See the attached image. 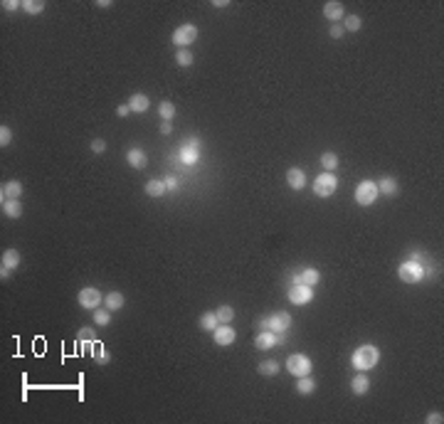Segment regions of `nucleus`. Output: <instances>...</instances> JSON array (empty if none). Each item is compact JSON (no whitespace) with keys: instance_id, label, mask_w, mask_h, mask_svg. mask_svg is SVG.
I'll use <instances>...</instances> for the list:
<instances>
[{"instance_id":"1","label":"nucleus","mask_w":444,"mask_h":424,"mask_svg":"<svg viewBox=\"0 0 444 424\" xmlns=\"http://www.w3.org/2000/svg\"><path fill=\"white\" fill-rule=\"evenodd\" d=\"M351 363H353L356 370H370L380 363V350L375 345H361L358 350H353Z\"/></svg>"},{"instance_id":"2","label":"nucleus","mask_w":444,"mask_h":424,"mask_svg":"<svg viewBox=\"0 0 444 424\" xmlns=\"http://www.w3.org/2000/svg\"><path fill=\"white\" fill-rule=\"evenodd\" d=\"M286 370H289L294 378L311 375V358H309V355H301V353H294V355L286 358Z\"/></svg>"},{"instance_id":"3","label":"nucleus","mask_w":444,"mask_h":424,"mask_svg":"<svg viewBox=\"0 0 444 424\" xmlns=\"http://www.w3.org/2000/svg\"><path fill=\"white\" fill-rule=\"evenodd\" d=\"M378 183H373V180H363V183H358V188H356V203L361 205V208H368V205H373L375 200H378Z\"/></svg>"},{"instance_id":"4","label":"nucleus","mask_w":444,"mask_h":424,"mask_svg":"<svg viewBox=\"0 0 444 424\" xmlns=\"http://www.w3.org/2000/svg\"><path fill=\"white\" fill-rule=\"evenodd\" d=\"M264 331H272V333H282L286 331L289 326H291V316L286 313V311H279V313H272L269 318H262V323H259Z\"/></svg>"},{"instance_id":"5","label":"nucleus","mask_w":444,"mask_h":424,"mask_svg":"<svg viewBox=\"0 0 444 424\" xmlns=\"http://www.w3.org/2000/svg\"><path fill=\"white\" fill-rule=\"evenodd\" d=\"M336 188H338V178L331 175V173H321V175L314 180V193H316L319 198H331V195L336 193Z\"/></svg>"},{"instance_id":"6","label":"nucleus","mask_w":444,"mask_h":424,"mask_svg":"<svg viewBox=\"0 0 444 424\" xmlns=\"http://www.w3.org/2000/svg\"><path fill=\"white\" fill-rule=\"evenodd\" d=\"M398 276L403 279L405 284H417V281H422L425 269L420 266V261H405V264H400V269H398Z\"/></svg>"},{"instance_id":"7","label":"nucleus","mask_w":444,"mask_h":424,"mask_svg":"<svg viewBox=\"0 0 444 424\" xmlns=\"http://www.w3.org/2000/svg\"><path fill=\"white\" fill-rule=\"evenodd\" d=\"M195 40H198V27L190 25V22H185V25H180V27L173 30V42L178 44V49H180V47H188V44L195 42Z\"/></svg>"},{"instance_id":"8","label":"nucleus","mask_w":444,"mask_h":424,"mask_svg":"<svg viewBox=\"0 0 444 424\" xmlns=\"http://www.w3.org/2000/svg\"><path fill=\"white\" fill-rule=\"evenodd\" d=\"M77 301H79L81 308H99L104 298H101V291H99V289L86 286V289H81L79 294H77Z\"/></svg>"},{"instance_id":"9","label":"nucleus","mask_w":444,"mask_h":424,"mask_svg":"<svg viewBox=\"0 0 444 424\" xmlns=\"http://www.w3.org/2000/svg\"><path fill=\"white\" fill-rule=\"evenodd\" d=\"M311 298H314V291H311V286H306V284H294V286L289 289V301L296 303V306H304V303H309Z\"/></svg>"},{"instance_id":"10","label":"nucleus","mask_w":444,"mask_h":424,"mask_svg":"<svg viewBox=\"0 0 444 424\" xmlns=\"http://www.w3.org/2000/svg\"><path fill=\"white\" fill-rule=\"evenodd\" d=\"M17 264H20V254H17V249H5V252H2V261H0V276H2V279H7V276H10V271H12Z\"/></svg>"},{"instance_id":"11","label":"nucleus","mask_w":444,"mask_h":424,"mask_svg":"<svg viewBox=\"0 0 444 424\" xmlns=\"http://www.w3.org/2000/svg\"><path fill=\"white\" fill-rule=\"evenodd\" d=\"M237 338V333H235V328H230L227 323H220L215 331H212V340L217 343V345H232Z\"/></svg>"},{"instance_id":"12","label":"nucleus","mask_w":444,"mask_h":424,"mask_svg":"<svg viewBox=\"0 0 444 424\" xmlns=\"http://www.w3.org/2000/svg\"><path fill=\"white\" fill-rule=\"evenodd\" d=\"M126 161H128V166L136 170H143L148 166V156L141 151V148H131L128 153H126Z\"/></svg>"},{"instance_id":"13","label":"nucleus","mask_w":444,"mask_h":424,"mask_svg":"<svg viewBox=\"0 0 444 424\" xmlns=\"http://www.w3.org/2000/svg\"><path fill=\"white\" fill-rule=\"evenodd\" d=\"M0 193H2V198H5V200H20V195H22V183H20V180L2 183Z\"/></svg>"},{"instance_id":"14","label":"nucleus","mask_w":444,"mask_h":424,"mask_svg":"<svg viewBox=\"0 0 444 424\" xmlns=\"http://www.w3.org/2000/svg\"><path fill=\"white\" fill-rule=\"evenodd\" d=\"M286 183H289L291 190H301V188L306 185V175H304V170L301 168H289L286 170Z\"/></svg>"},{"instance_id":"15","label":"nucleus","mask_w":444,"mask_h":424,"mask_svg":"<svg viewBox=\"0 0 444 424\" xmlns=\"http://www.w3.org/2000/svg\"><path fill=\"white\" fill-rule=\"evenodd\" d=\"M323 15H326L331 22H338L341 17H346V10H343V5H341V2L331 0V2H326V5H323Z\"/></svg>"},{"instance_id":"16","label":"nucleus","mask_w":444,"mask_h":424,"mask_svg":"<svg viewBox=\"0 0 444 424\" xmlns=\"http://www.w3.org/2000/svg\"><path fill=\"white\" fill-rule=\"evenodd\" d=\"M277 343H279V336L272 333V331H262V333L254 338V345H257L259 350H269V348H274Z\"/></svg>"},{"instance_id":"17","label":"nucleus","mask_w":444,"mask_h":424,"mask_svg":"<svg viewBox=\"0 0 444 424\" xmlns=\"http://www.w3.org/2000/svg\"><path fill=\"white\" fill-rule=\"evenodd\" d=\"M148 106H151V101H148V96H146V94H133V96L128 99V109H131V111H136V114L148 111Z\"/></svg>"},{"instance_id":"18","label":"nucleus","mask_w":444,"mask_h":424,"mask_svg":"<svg viewBox=\"0 0 444 424\" xmlns=\"http://www.w3.org/2000/svg\"><path fill=\"white\" fill-rule=\"evenodd\" d=\"M378 193H383V195H388V198H395V195L400 193V185H398L395 178H383L380 185H378Z\"/></svg>"},{"instance_id":"19","label":"nucleus","mask_w":444,"mask_h":424,"mask_svg":"<svg viewBox=\"0 0 444 424\" xmlns=\"http://www.w3.org/2000/svg\"><path fill=\"white\" fill-rule=\"evenodd\" d=\"M2 212H5V217L17 219V217L22 214V203H20V200H5V198H2Z\"/></svg>"},{"instance_id":"20","label":"nucleus","mask_w":444,"mask_h":424,"mask_svg":"<svg viewBox=\"0 0 444 424\" xmlns=\"http://www.w3.org/2000/svg\"><path fill=\"white\" fill-rule=\"evenodd\" d=\"M299 281L306 284V286H316V284L321 281V271H316V269H304V271L299 274Z\"/></svg>"},{"instance_id":"21","label":"nucleus","mask_w":444,"mask_h":424,"mask_svg":"<svg viewBox=\"0 0 444 424\" xmlns=\"http://www.w3.org/2000/svg\"><path fill=\"white\" fill-rule=\"evenodd\" d=\"M351 390H353V395H365V392L370 390V380L361 373V375H356V378L351 380Z\"/></svg>"},{"instance_id":"22","label":"nucleus","mask_w":444,"mask_h":424,"mask_svg":"<svg viewBox=\"0 0 444 424\" xmlns=\"http://www.w3.org/2000/svg\"><path fill=\"white\" fill-rule=\"evenodd\" d=\"M168 193V188H165V183L163 180H148L146 183V195H151V198H161Z\"/></svg>"},{"instance_id":"23","label":"nucleus","mask_w":444,"mask_h":424,"mask_svg":"<svg viewBox=\"0 0 444 424\" xmlns=\"http://www.w3.org/2000/svg\"><path fill=\"white\" fill-rule=\"evenodd\" d=\"M104 306H106V311H119V308H123V294H119V291L106 294V298H104Z\"/></svg>"},{"instance_id":"24","label":"nucleus","mask_w":444,"mask_h":424,"mask_svg":"<svg viewBox=\"0 0 444 424\" xmlns=\"http://www.w3.org/2000/svg\"><path fill=\"white\" fill-rule=\"evenodd\" d=\"M314 390H316V382L311 380L309 375L299 378V382H296V392H299V395H304V397H306V395H311Z\"/></svg>"},{"instance_id":"25","label":"nucleus","mask_w":444,"mask_h":424,"mask_svg":"<svg viewBox=\"0 0 444 424\" xmlns=\"http://www.w3.org/2000/svg\"><path fill=\"white\" fill-rule=\"evenodd\" d=\"M279 370H282V368H279V363H277V360H264V363L259 365V373H262L264 378H274Z\"/></svg>"},{"instance_id":"26","label":"nucleus","mask_w":444,"mask_h":424,"mask_svg":"<svg viewBox=\"0 0 444 424\" xmlns=\"http://www.w3.org/2000/svg\"><path fill=\"white\" fill-rule=\"evenodd\" d=\"M217 326H220V321H217L215 311H212V313H205V316L200 318V328H202V331H210V333H212Z\"/></svg>"},{"instance_id":"27","label":"nucleus","mask_w":444,"mask_h":424,"mask_svg":"<svg viewBox=\"0 0 444 424\" xmlns=\"http://www.w3.org/2000/svg\"><path fill=\"white\" fill-rule=\"evenodd\" d=\"M361 27H363L361 15H346V25H343V30H348V32H358Z\"/></svg>"},{"instance_id":"28","label":"nucleus","mask_w":444,"mask_h":424,"mask_svg":"<svg viewBox=\"0 0 444 424\" xmlns=\"http://www.w3.org/2000/svg\"><path fill=\"white\" fill-rule=\"evenodd\" d=\"M175 62H178L180 67H190V64H193V52L185 49V47H180V49L175 52Z\"/></svg>"},{"instance_id":"29","label":"nucleus","mask_w":444,"mask_h":424,"mask_svg":"<svg viewBox=\"0 0 444 424\" xmlns=\"http://www.w3.org/2000/svg\"><path fill=\"white\" fill-rule=\"evenodd\" d=\"M215 316H217L220 323H230V321L235 318V311H232V306H220V308L215 311Z\"/></svg>"},{"instance_id":"30","label":"nucleus","mask_w":444,"mask_h":424,"mask_svg":"<svg viewBox=\"0 0 444 424\" xmlns=\"http://www.w3.org/2000/svg\"><path fill=\"white\" fill-rule=\"evenodd\" d=\"M22 10H25L27 15H37V12L44 10V2H42V0H25V2H22Z\"/></svg>"},{"instance_id":"31","label":"nucleus","mask_w":444,"mask_h":424,"mask_svg":"<svg viewBox=\"0 0 444 424\" xmlns=\"http://www.w3.org/2000/svg\"><path fill=\"white\" fill-rule=\"evenodd\" d=\"M321 166L328 170V173H333V170L338 168V156H336V153H323V156H321Z\"/></svg>"},{"instance_id":"32","label":"nucleus","mask_w":444,"mask_h":424,"mask_svg":"<svg viewBox=\"0 0 444 424\" xmlns=\"http://www.w3.org/2000/svg\"><path fill=\"white\" fill-rule=\"evenodd\" d=\"M158 114L163 116V121H170V119L175 116V106H173V101H161V106H158Z\"/></svg>"},{"instance_id":"33","label":"nucleus","mask_w":444,"mask_h":424,"mask_svg":"<svg viewBox=\"0 0 444 424\" xmlns=\"http://www.w3.org/2000/svg\"><path fill=\"white\" fill-rule=\"evenodd\" d=\"M91 353H94L96 363H104V365H106V363L111 360V355H109V353H106V350H104L101 345H94V350H91Z\"/></svg>"},{"instance_id":"34","label":"nucleus","mask_w":444,"mask_h":424,"mask_svg":"<svg viewBox=\"0 0 444 424\" xmlns=\"http://www.w3.org/2000/svg\"><path fill=\"white\" fill-rule=\"evenodd\" d=\"M198 158H200V156H198L195 148H183V161H185V163H198Z\"/></svg>"},{"instance_id":"35","label":"nucleus","mask_w":444,"mask_h":424,"mask_svg":"<svg viewBox=\"0 0 444 424\" xmlns=\"http://www.w3.org/2000/svg\"><path fill=\"white\" fill-rule=\"evenodd\" d=\"M94 321H96V326H109L111 316L106 311H94Z\"/></svg>"},{"instance_id":"36","label":"nucleus","mask_w":444,"mask_h":424,"mask_svg":"<svg viewBox=\"0 0 444 424\" xmlns=\"http://www.w3.org/2000/svg\"><path fill=\"white\" fill-rule=\"evenodd\" d=\"M10 141H12V131H10L7 126H0V146L5 148Z\"/></svg>"},{"instance_id":"37","label":"nucleus","mask_w":444,"mask_h":424,"mask_svg":"<svg viewBox=\"0 0 444 424\" xmlns=\"http://www.w3.org/2000/svg\"><path fill=\"white\" fill-rule=\"evenodd\" d=\"M104 151H106V141H104V138H94V141H91V153L99 156V153H104Z\"/></svg>"},{"instance_id":"38","label":"nucleus","mask_w":444,"mask_h":424,"mask_svg":"<svg viewBox=\"0 0 444 424\" xmlns=\"http://www.w3.org/2000/svg\"><path fill=\"white\" fill-rule=\"evenodd\" d=\"M343 32H346V30H343L338 22H333V25H331V30H328V35H331L333 40H341V37H343Z\"/></svg>"},{"instance_id":"39","label":"nucleus","mask_w":444,"mask_h":424,"mask_svg":"<svg viewBox=\"0 0 444 424\" xmlns=\"http://www.w3.org/2000/svg\"><path fill=\"white\" fill-rule=\"evenodd\" d=\"M427 422H430V424H442L444 422L442 412H432V415H427Z\"/></svg>"},{"instance_id":"40","label":"nucleus","mask_w":444,"mask_h":424,"mask_svg":"<svg viewBox=\"0 0 444 424\" xmlns=\"http://www.w3.org/2000/svg\"><path fill=\"white\" fill-rule=\"evenodd\" d=\"M17 7H22V2H17V0H7V2H2V10H17Z\"/></svg>"},{"instance_id":"41","label":"nucleus","mask_w":444,"mask_h":424,"mask_svg":"<svg viewBox=\"0 0 444 424\" xmlns=\"http://www.w3.org/2000/svg\"><path fill=\"white\" fill-rule=\"evenodd\" d=\"M128 111H131V109H128V104H121V106H116V116H128Z\"/></svg>"},{"instance_id":"42","label":"nucleus","mask_w":444,"mask_h":424,"mask_svg":"<svg viewBox=\"0 0 444 424\" xmlns=\"http://www.w3.org/2000/svg\"><path fill=\"white\" fill-rule=\"evenodd\" d=\"M165 188H168V190H175V188H178V180H175V178H168V180H165Z\"/></svg>"},{"instance_id":"43","label":"nucleus","mask_w":444,"mask_h":424,"mask_svg":"<svg viewBox=\"0 0 444 424\" xmlns=\"http://www.w3.org/2000/svg\"><path fill=\"white\" fill-rule=\"evenodd\" d=\"M170 131H173V126H170V121H163V126H161V133H163V136H168V133H170Z\"/></svg>"},{"instance_id":"44","label":"nucleus","mask_w":444,"mask_h":424,"mask_svg":"<svg viewBox=\"0 0 444 424\" xmlns=\"http://www.w3.org/2000/svg\"><path fill=\"white\" fill-rule=\"evenodd\" d=\"M212 5H215V7H225V5H227V0H215Z\"/></svg>"}]
</instances>
